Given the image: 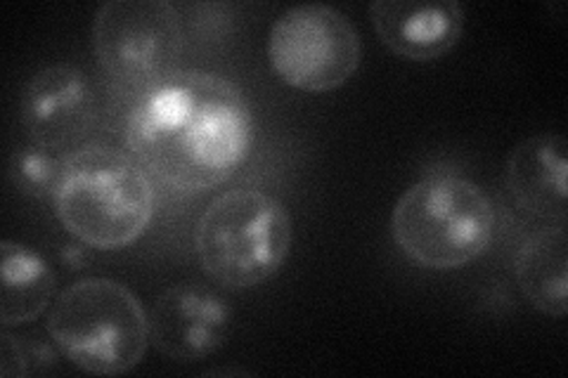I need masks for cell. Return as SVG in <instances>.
<instances>
[{
	"mask_svg": "<svg viewBox=\"0 0 568 378\" xmlns=\"http://www.w3.org/2000/svg\"><path fill=\"white\" fill-rule=\"evenodd\" d=\"M369 17L394 55L417 62L443 58L465 31V10L457 0H375Z\"/></svg>",
	"mask_w": 568,
	"mask_h": 378,
	"instance_id": "10",
	"label": "cell"
},
{
	"mask_svg": "<svg viewBox=\"0 0 568 378\" xmlns=\"http://www.w3.org/2000/svg\"><path fill=\"white\" fill-rule=\"evenodd\" d=\"M93 50L106 74L145 85L175 71L181 14L166 0H110L95 12Z\"/></svg>",
	"mask_w": 568,
	"mask_h": 378,
	"instance_id": "7",
	"label": "cell"
},
{
	"mask_svg": "<svg viewBox=\"0 0 568 378\" xmlns=\"http://www.w3.org/2000/svg\"><path fill=\"white\" fill-rule=\"evenodd\" d=\"M50 152L52 150L29 145L12 154L10 159L12 183L24 194H31V196L55 194L62 161L52 156Z\"/></svg>",
	"mask_w": 568,
	"mask_h": 378,
	"instance_id": "14",
	"label": "cell"
},
{
	"mask_svg": "<svg viewBox=\"0 0 568 378\" xmlns=\"http://www.w3.org/2000/svg\"><path fill=\"white\" fill-rule=\"evenodd\" d=\"M568 145L564 135L526 137L507 159V187L517 206L552 225H566L568 211Z\"/></svg>",
	"mask_w": 568,
	"mask_h": 378,
	"instance_id": "11",
	"label": "cell"
},
{
	"mask_svg": "<svg viewBox=\"0 0 568 378\" xmlns=\"http://www.w3.org/2000/svg\"><path fill=\"white\" fill-rule=\"evenodd\" d=\"M233 308L202 284H175L156 298L150 315L152 346L175 362H200L230 336Z\"/></svg>",
	"mask_w": 568,
	"mask_h": 378,
	"instance_id": "8",
	"label": "cell"
},
{
	"mask_svg": "<svg viewBox=\"0 0 568 378\" xmlns=\"http://www.w3.org/2000/svg\"><path fill=\"white\" fill-rule=\"evenodd\" d=\"M254 142L240 88L209 71H169L145 85L126 119V145L164 185L204 192L235 173Z\"/></svg>",
	"mask_w": 568,
	"mask_h": 378,
	"instance_id": "1",
	"label": "cell"
},
{
	"mask_svg": "<svg viewBox=\"0 0 568 378\" xmlns=\"http://www.w3.org/2000/svg\"><path fill=\"white\" fill-rule=\"evenodd\" d=\"M22 121L31 145L64 150L95 123V90L79 67L52 64L36 74L22 100Z\"/></svg>",
	"mask_w": 568,
	"mask_h": 378,
	"instance_id": "9",
	"label": "cell"
},
{
	"mask_svg": "<svg viewBox=\"0 0 568 378\" xmlns=\"http://www.w3.org/2000/svg\"><path fill=\"white\" fill-rule=\"evenodd\" d=\"M62 263L69 269H81L85 263V254L81 251V246H64L62 248Z\"/></svg>",
	"mask_w": 568,
	"mask_h": 378,
	"instance_id": "16",
	"label": "cell"
},
{
	"mask_svg": "<svg viewBox=\"0 0 568 378\" xmlns=\"http://www.w3.org/2000/svg\"><path fill=\"white\" fill-rule=\"evenodd\" d=\"M292 215L261 190L216 196L194 227V248L204 273L227 289H252L287 260Z\"/></svg>",
	"mask_w": 568,
	"mask_h": 378,
	"instance_id": "5",
	"label": "cell"
},
{
	"mask_svg": "<svg viewBox=\"0 0 568 378\" xmlns=\"http://www.w3.org/2000/svg\"><path fill=\"white\" fill-rule=\"evenodd\" d=\"M48 334L71 365L95 376H119L145 357L150 317L126 286L93 277L58 296Z\"/></svg>",
	"mask_w": 568,
	"mask_h": 378,
	"instance_id": "4",
	"label": "cell"
},
{
	"mask_svg": "<svg viewBox=\"0 0 568 378\" xmlns=\"http://www.w3.org/2000/svg\"><path fill=\"white\" fill-rule=\"evenodd\" d=\"M517 282L524 296L547 317L568 313V239L566 225H552L530 237L517 254Z\"/></svg>",
	"mask_w": 568,
	"mask_h": 378,
	"instance_id": "12",
	"label": "cell"
},
{
	"mask_svg": "<svg viewBox=\"0 0 568 378\" xmlns=\"http://www.w3.org/2000/svg\"><path fill=\"white\" fill-rule=\"evenodd\" d=\"M52 200L67 232L100 251L135 242L154 213V190L145 171L106 145H85L62 159Z\"/></svg>",
	"mask_w": 568,
	"mask_h": 378,
	"instance_id": "2",
	"label": "cell"
},
{
	"mask_svg": "<svg viewBox=\"0 0 568 378\" xmlns=\"http://www.w3.org/2000/svg\"><path fill=\"white\" fill-rule=\"evenodd\" d=\"M0 273H3V298H0V321L3 327H17L39 317L55 292V275L36 251L3 242L0 244Z\"/></svg>",
	"mask_w": 568,
	"mask_h": 378,
	"instance_id": "13",
	"label": "cell"
},
{
	"mask_svg": "<svg viewBox=\"0 0 568 378\" xmlns=\"http://www.w3.org/2000/svg\"><path fill=\"white\" fill-rule=\"evenodd\" d=\"M275 74L304 93H329L361 67L363 43L348 17L329 6H296L280 14L268 39Z\"/></svg>",
	"mask_w": 568,
	"mask_h": 378,
	"instance_id": "6",
	"label": "cell"
},
{
	"mask_svg": "<svg viewBox=\"0 0 568 378\" xmlns=\"http://www.w3.org/2000/svg\"><path fill=\"white\" fill-rule=\"evenodd\" d=\"M0 374L6 378L29 374V355L20 346V340L10 334L0 336Z\"/></svg>",
	"mask_w": 568,
	"mask_h": 378,
	"instance_id": "15",
	"label": "cell"
},
{
	"mask_svg": "<svg viewBox=\"0 0 568 378\" xmlns=\"http://www.w3.org/2000/svg\"><path fill=\"white\" fill-rule=\"evenodd\" d=\"M493 227L495 213L486 192L455 175L419 180L390 213L396 246L429 269H455L476 260L488 248Z\"/></svg>",
	"mask_w": 568,
	"mask_h": 378,
	"instance_id": "3",
	"label": "cell"
}]
</instances>
